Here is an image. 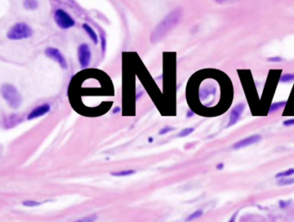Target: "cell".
Returning <instances> with one entry per match:
<instances>
[{
    "label": "cell",
    "mask_w": 294,
    "mask_h": 222,
    "mask_svg": "<svg viewBox=\"0 0 294 222\" xmlns=\"http://www.w3.org/2000/svg\"><path fill=\"white\" fill-rule=\"evenodd\" d=\"M181 17H182V10L181 9H176L168 14L151 32V41L152 43H156L162 40L171 29H173L180 23Z\"/></svg>",
    "instance_id": "cell-1"
},
{
    "label": "cell",
    "mask_w": 294,
    "mask_h": 222,
    "mask_svg": "<svg viewBox=\"0 0 294 222\" xmlns=\"http://www.w3.org/2000/svg\"><path fill=\"white\" fill-rule=\"evenodd\" d=\"M0 93L10 108L18 109L22 104V101H23L22 97L14 85H10V84L2 85L0 89Z\"/></svg>",
    "instance_id": "cell-2"
},
{
    "label": "cell",
    "mask_w": 294,
    "mask_h": 222,
    "mask_svg": "<svg viewBox=\"0 0 294 222\" xmlns=\"http://www.w3.org/2000/svg\"><path fill=\"white\" fill-rule=\"evenodd\" d=\"M33 30L28 24L19 23L12 26L9 30L7 37L10 40H23L32 36Z\"/></svg>",
    "instance_id": "cell-3"
},
{
    "label": "cell",
    "mask_w": 294,
    "mask_h": 222,
    "mask_svg": "<svg viewBox=\"0 0 294 222\" xmlns=\"http://www.w3.org/2000/svg\"><path fill=\"white\" fill-rule=\"evenodd\" d=\"M54 21L60 28L64 29L72 28L75 25V21L72 17L61 9H58L54 13Z\"/></svg>",
    "instance_id": "cell-4"
},
{
    "label": "cell",
    "mask_w": 294,
    "mask_h": 222,
    "mask_svg": "<svg viewBox=\"0 0 294 222\" xmlns=\"http://www.w3.org/2000/svg\"><path fill=\"white\" fill-rule=\"evenodd\" d=\"M77 57H78V62L80 64L81 67L87 68L91 60V52H90L89 45L83 43L78 47Z\"/></svg>",
    "instance_id": "cell-5"
},
{
    "label": "cell",
    "mask_w": 294,
    "mask_h": 222,
    "mask_svg": "<svg viewBox=\"0 0 294 222\" xmlns=\"http://www.w3.org/2000/svg\"><path fill=\"white\" fill-rule=\"evenodd\" d=\"M45 53H46L47 56L52 59L53 61H55L56 62H58L62 68H67L66 61H65L64 57L63 56V54L61 53V52L59 49L54 48H48L45 50Z\"/></svg>",
    "instance_id": "cell-6"
},
{
    "label": "cell",
    "mask_w": 294,
    "mask_h": 222,
    "mask_svg": "<svg viewBox=\"0 0 294 222\" xmlns=\"http://www.w3.org/2000/svg\"><path fill=\"white\" fill-rule=\"evenodd\" d=\"M244 109H245V105L241 103H238V104L236 105L233 109H231L230 114L229 123H228L227 127H230V126L235 125V124L238 122V120L241 117V115H242Z\"/></svg>",
    "instance_id": "cell-7"
},
{
    "label": "cell",
    "mask_w": 294,
    "mask_h": 222,
    "mask_svg": "<svg viewBox=\"0 0 294 222\" xmlns=\"http://www.w3.org/2000/svg\"><path fill=\"white\" fill-rule=\"evenodd\" d=\"M262 140V136L259 135V134H255V135H251L249 137L244 138L241 140H239L237 143H235L233 145L234 149H240V148H243L246 146H249L250 145H253L255 143H257Z\"/></svg>",
    "instance_id": "cell-8"
},
{
    "label": "cell",
    "mask_w": 294,
    "mask_h": 222,
    "mask_svg": "<svg viewBox=\"0 0 294 222\" xmlns=\"http://www.w3.org/2000/svg\"><path fill=\"white\" fill-rule=\"evenodd\" d=\"M49 111H50V105L47 104V103L40 105V106L36 107L35 109H33L32 111L28 114L27 119L28 120L36 119V118L40 117V116H43L44 115L48 113Z\"/></svg>",
    "instance_id": "cell-9"
},
{
    "label": "cell",
    "mask_w": 294,
    "mask_h": 222,
    "mask_svg": "<svg viewBox=\"0 0 294 222\" xmlns=\"http://www.w3.org/2000/svg\"><path fill=\"white\" fill-rule=\"evenodd\" d=\"M83 28L85 29V32L87 33V35L89 36V38L92 40L93 42H94L95 44H97V43H98V36H97L96 31H95L89 24H87V23H84V24H83Z\"/></svg>",
    "instance_id": "cell-10"
},
{
    "label": "cell",
    "mask_w": 294,
    "mask_h": 222,
    "mask_svg": "<svg viewBox=\"0 0 294 222\" xmlns=\"http://www.w3.org/2000/svg\"><path fill=\"white\" fill-rule=\"evenodd\" d=\"M286 104V102L282 101V102H277V103H274L273 104L270 106L269 109V113H273V112H276L280 109H282L283 107H285Z\"/></svg>",
    "instance_id": "cell-11"
},
{
    "label": "cell",
    "mask_w": 294,
    "mask_h": 222,
    "mask_svg": "<svg viewBox=\"0 0 294 222\" xmlns=\"http://www.w3.org/2000/svg\"><path fill=\"white\" fill-rule=\"evenodd\" d=\"M135 173L134 170H121V171H116V172H112L111 175L114 177H126V176H131Z\"/></svg>",
    "instance_id": "cell-12"
},
{
    "label": "cell",
    "mask_w": 294,
    "mask_h": 222,
    "mask_svg": "<svg viewBox=\"0 0 294 222\" xmlns=\"http://www.w3.org/2000/svg\"><path fill=\"white\" fill-rule=\"evenodd\" d=\"M23 5L27 10H35L38 6V3L36 0H24Z\"/></svg>",
    "instance_id": "cell-13"
},
{
    "label": "cell",
    "mask_w": 294,
    "mask_h": 222,
    "mask_svg": "<svg viewBox=\"0 0 294 222\" xmlns=\"http://www.w3.org/2000/svg\"><path fill=\"white\" fill-rule=\"evenodd\" d=\"M202 215H203V211H202V209L196 210L195 212H193V214H190L189 216H188V218L186 219V222L192 221V220H195V219L201 217Z\"/></svg>",
    "instance_id": "cell-14"
},
{
    "label": "cell",
    "mask_w": 294,
    "mask_h": 222,
    "mask_svg": "<svg viewBox=\"0 0 294 222\" xmlns=\"http://www.w3.org/2000/svg\"><path fill=\"white\" fill-rule=\"evenodd\" d=\"M292 175H294V168H290V169H288V170H284V171H282V172L278 173L276 176H275V178H288V177L292 176Z\"/></svg>",
    "instance_id": "cell-15"
},
{
    "label": "cell",
    "mask_w": 294,
    "mask_h": 222,
    "mask_svg": "<svg viewBox=\"0 0 294 222\" xmlns=\"http://www.w3.org/2000/svg\"><path fill=\"white\" fill-rule=\"evenodd\" d=\"M42 202H37V201H34V200H27V201H23L22 202L23 206L27 207H35L41 205Z\"/></svg>",
    "instance_id": "cell-16"
},
{
    "label": "cell",
    "mask_w": 294,
    "mask_h": 222,
    "mask_svg": "<svg viewBox=\"0 0 294 222\" xmlns=\"http://www.w3.org/2000/svg\"><path fill=\"white\" fill-rule=\"evenodd\" d=\"M280 80L282 83L292 82V81L294 80V73H284L283 75H281Z\"/></svg>",
    "instance_id": "cell-17"
},
{
    "label": "cell",
    "mask_w": 294,
    "mask_h": 222,
    "mask_svg": "<svg viewBox=\"0 0 294 222\" xmlns=\"http://www.w3.org/2000/svg\"><path fill=\"white\" fill-rule=\"evenodd\" d=\"M294 183V178H282L278 182V185H289Z\"/></svg>",
    "instance_id": "cell-18"
},
{
    "label": "cell",
    "mask_w": 294,
    "mask_h": 222,
    "mask_svg": "<svg viewBox=\"0 0 294 222\" xmlns=\"http://www.w3.org/2000/svg\"><path fill=\"white\" fill-rule=\"evenodd\" d=\"M97 220V216L96 215H89V216H86L84 218L79 219L77 220H75L73 222H95Z\"/></svg>",
    "instance_id": "cell-19"
},
{
    "label": "cell",
    "mask_w": 294,
    "mask_h": 222,
    "mask_svg": "<svg viewBox=\"0 0 294 222\" xmlns=\"http://www.w3.org/2000/svg\"><path fill=\"white\" fill-rule=\"evenodd\" d=\"M193 132V128H188L183 129L182 131H181L180 133H178V137H186V136L189 135L190 133H192Z\"/></svg>",
    "instance_id": "cell-20"
},
{
    "label": "cell",
    "mask_w": 294,
    "mask_h": 222,
    "mask_svg": "<svg viewBox=\"0 0 294 222\" xmlns=\"http://www.w3.org/2000/svg\"><path fill=\"white\" fill-rule=\"evenodd\" d=\"M100 39H101V51L104 53L106 51V46H107V41H106V36H104L103 33H101L100 35Z\"/></svg>",
    "instance_id": "cell-21"
},
{
    "label": "cell",
    "mask_w": 294,
    "mask_h": 222,
    "mask_svg": "<svg viewBox=\"0 0 294 222\" xmlns=\"http://www.w3.org/2000/svg\"><path fill=\"white\" fill-rule=\"evenodd\" d=\"M174 128H171V127H164V128H162L160 131H159V134H161V135H164V134H166V133H169V132H171Z\"/></svg>",
    "instance_id": "cell-22"
},
{
    "label": "cell",
    "mask_w": 294,
    "mask_h": 222,
    "mask_svg": "<svg viewBox=\"0 0 294 222\" xmlns=\"http://www.w3.org/2000/svg\"><path fill=\"white\" fill-rule=\"evenodd\" d=\"M283 125L285 127H290V126L294 125V118L293 119H289V120H286L283 122Z\"/></svg>",
    "instance_id": "cell-23"
},
{
    "label": "cell",
    "mask_w": 294,
    "mask_h": 222,
    "mask_svg": "<svg viewBox=\"0 0 294 222\" xmlns=\"http://www.w3.org/2000/svg\"><path fill=\"white\" fill-rule=\"evenodd\" d=\"M267 61H269V62H280V61H282V59L279 56L271 57V58H268V59H267Z\"/></svg>",
    "instance_id": "cell-24"
},
{
    "label": "cell",
    "mask_w": 294,
    "mask_h": 222,
    "mask_svg": "<svg viewBox=\"0 0 294 222\" xmlns=\"http://www.w3.org/2000/svg\"><path fill=\"white\" fill-rule=\"evenodd\" d=\"M286 205H288V203H285V202H280V207L281 208H284Z\"/></svg>",
    "instance_id": "cell-25"
},
{
    "label": "cell",
    "mask_w": 294,
    "mask_h": 222,
    "mask_svg": "<svg viewBox=\"0 0 294 222\" xmlns=\"http://www.w3.org/2000/svg\"><path fill=\"white\" fill-rule=\"evenodd\" d=\"M216 167H217V170H221V169H223V168H224V164H223V163H220V164L217 165V166H216Z\"/></svg>",
    "instance_id": "cell-26"
},
{
    "label": "cell",
    "mask_w": 294,
    "mask_h": 222,
    "mask_svg": "<svg viewBox=\"0 0 294 222\" xmlns=\"http://www.w3.org/2000/svg\"><path fill=\"white\" fill-rule=\"evenodd\" d=\"M121 111V108H119V107H116V108H114V109L113 110V112L114 114H116L117 112H120Z\"/></svg>",
    "instance_id": "cell-27"
},
{
    "label": "cell",
    "mask_w": 294,
    "mask_h": 222,
    "mask_svg": "<svg viewBox=\"0 0 294 222\" xmlns=\"http://www.w3.org/2000/svg\"><path fill=\"white\" fill-rule=\"evenodd\" d=\"M236 215H237V214H234L233 216L231 217V219H230V220H229V222H235V219H236V217H237Z\"/></svg>",
    "instance_id": "cell-28"
},
{
    "label": "cell",
    "mask_w": 294,
    "mask_h": 222,
    "mask_svg": "<svg viewBox=\"0 0 294 222\" xmlns=\"http://www.w3.org/2000/svg\"><path fill=\"white\" fill-rule=\"evenodd\" d=\"M193 115V112H192V111H189V112H188V115H187V116H188V117H190V116H192Z\"/></svg>",
    "instance_id": "cell-29"
},
{
    "label": "cell",
    "mask_w": 294,
    "mask_h": 222,
    "mask_svg": "<svg viewBox=\"0 0 294 222\" xmlns=\"http://www.w3.org/2000/svg\"><path fill=\"white\" fill-rule=\"evenodd\" d=\"M215 1H217V3H222V2H224L225 0H215Z\"/></svg>",
    "instance_id": "cell-30"
}]
</instances>
